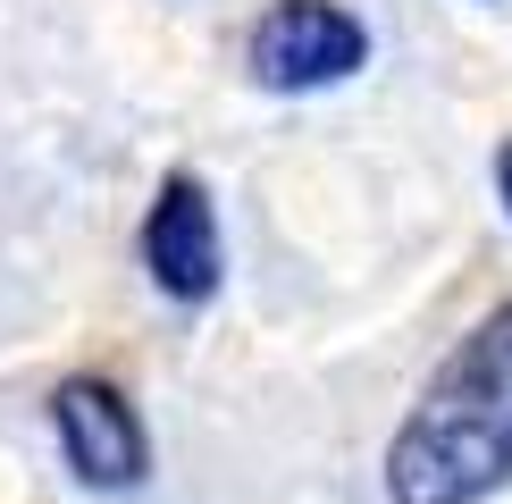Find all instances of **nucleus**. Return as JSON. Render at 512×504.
I'll list each match as a JSON object with an SVG mask.
<instances>
[{"label":"nucleus","instance_id":"7ed1b4c3","mask_svg":"<svg viewBox=\"0 0 512 504\" xmlns=\"http://www.w3.org/2000/svg\"><path fill=\"white\" fill-rule=\"evenodd\" d=\"M51 437H59V454H68L76 488H93V496H118V488H143V479H152L143 412L93 370H76V378L51 387Z\"/></svg>","mask_w":512,"mask_h":504},{"label":"nucleus","instance_id":"20e7f679","mask_svg":"<svg viewBox=\"0 0 512 504\" xmlns=\"http://www.w3.org/2000/svg\"><path fill=\"white\" fill-rule=\"evenodd\" d=\"M143 269L168 303H210L227 278V244H219V210H210L202 177H160L152 210H143Z\"/></svg>","mask_w":512,"mask_h":504},{"label":"nucleus","instance_id":"39448f33","mask_svg":"<svg viewBox=\"0 0 512 504\" xmlns=\"http://www.w3.org/2000/svg\"><path fill=\"white\" fill-rule=\"evenodd\" d=\"M496 194H504V219H512V143L496 152Z\"/></svg>","mask_w":512,"mask_h":504},{"label":"nucleus","instance_id":"f03ea898","mask_svg":"<svg viewBox=\"0 0 512 504\" xmlns=\"http://www.w3.org/2000/svg\"><path fill=\"white\" fill-rule=\"evenodd\" d=\"M244 59L252 84H269V93H328V84L370 68V26L345 0H269Z\"/></svg>","mask_w":512,"mask_h":504},{"label":"nucleus","instance_id":"f257e3e1","mask_svg":"<svg viewBox=\"0 0 512 504\" xmlns=\"http://www.w3.org/2000/svg\"><path fill=\"white\" fill-rule=\"evenodd\" d=\"M512 479V303L437 362L420 404L387 437V496L395 504H479Z\"/></svg>","mask_w":512,"mask_h":504}]
</instances>
